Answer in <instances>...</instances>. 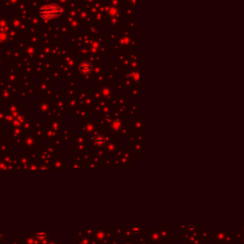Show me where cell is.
Returning a JSON list of instances; mask_svg holds the SVG:
<instances>
[{"label":"cell","mask_w":244,"mask_h":244,"mask_svg":"<svg viewBox=\"0 0 244 244\" xmlns=\"http://www.w3.org/2000/svg\"><path fill=\"white\" fill-rule=\"evenodd\" d=\"M64 13V9L56 3H50L43 5L38 11V14L43 20H55Z\"/></svg>","instance_id":"cell-1"},{"label":"cell","mask_w":244,"mask_h":244,"mask_svg":"<svg viewBox=\"0 0 244 244\" xmlns=\"http://www.w3.org/2000/svg\"><path fill=\"white\" fill-rule=\"evenodd\" d=\"M78 71H79L80 74H82V75H89L93 71V65L90 62V61H83V62H81L79 64Z\"/></svg>","instance_id":"cell-2"},{"label":"cell","mask_w":244,"mask_h":244,"mask_svg":"<svg viewBox=\"0 0 244 244\" xmlns=\"http://www.w3.org/2000/svg\"><path fill=\"white\" fill-rule=\"evenodd\" d=\"M93 141L97 146H104L107 143V137L103 135H97L93 138Z\"/></svg>","instance_id":"cell-3"},{"label":"cell","mask_w":244,"mask_h":244,"mask_svg":"<svg viewBox=\"0 0 244 244\" xmlns=\"http://www.w3.org/2000/svg\"><path fill=\"white\" fill-rule=\"evenodd\" d=\"M107 13L111 17H117L120 13V10H119V8H117L116 6L112 5L107 9Z\"/></svg>","instance_id":"cell-4"},{"label":"cell","mask_w":244,"mask_h":244,"mask_svg":"<svg viewBox=\"0 0 244 244\" xmlns=\"http://www.w3.org/2000/svg\"><path fill=\"white\" fill-rule=\"evenodd\" d=\"M111 128L116 131V132H118V131H120L122 129V127H123V124H122V121L119 120V119H114L112 122H111Z\"/></svg>","instance_id":"cell-5"},{"label":"cell","mask_w":244,"mask_h":244,"mask_svg":"<svg viewBox=\"0 0 244 244\" xmlns=\"http://www.w3.org/2000/svg\"><path fill=\"white\" fill-rule=\"evenodd\" d=\"M7 38H8V34L6 32H1V33H0V41L4 42V41L7 40Z\"/></svg>","instance_id":"cell-6"},{"label":"cell","mask_w":244,"mask_h":244,"mask_svg":"<svg viewBox=\"0 0 244 244\" xmlns=\"http://www.w3.org/2000/svg\"><path fill=\"white\" fill-rule=\"evenodd\" d=\"M101 93H102V94L104 95V97H108V94L111 93V91H110L108 88H104V89L101 91Z\"/></svg>","instance_id":"cell-7"},{"label":"cell","mask_w":244,"mask_h":244,"mask_svg":"<svg viewBox=\"0 0 244 244\" xmlns=\"http://www.w3.org/2000/svg\"><path fill=\"white\" fill-rule=\"evenodd\" d=\"M130 2H131V4H132V5H135L136 0H130Z\"/></svg>","instance_id":"cell-8"}]
</instances>
